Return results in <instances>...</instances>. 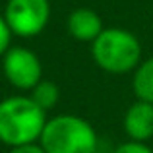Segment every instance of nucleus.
Wrapping results in <instances>:
<instances>
[{
	"mask_svg": "<svg viewBox=\"0 0 153 153\" xmlns=\"http://www.w3.org/2000/svg\"><path fill=\"white\" fill-rule=\"evenodd\" d=\"M47 126V111L31 97L14 95L0 101V142L10 147L35 143Z\"/></svg>",
	"mask_w": 153,
	"mask_h": 153,
	"instance_id": "f257e3e1",
	"label": "nucleus"
},
{
	"mask_svg": "<svg viewBox=\"0 0 153 153\" xmlns=\"http://www.w3.org/2000/svg\"><path fill=\"white\" fill-rule=\"evenodd\" d=\"M91 54L99 68L108 74H126L140 66L142 45L134 33L108 27L91 43Z\"/></svg>",
	"mask_w": 153,
	"mask_h": 153,
	"instance_id": "f03ea898",
	"label": "nucleus"
},
{
	"mask_svg": "<svg viewBox=\"0 0 153 153\" xmlns=\"http://www.w3.org/2000/svg\"><path fill=\"white\" fill-rule=\"evenodd\" d=\"M39 143L47 153H95L97 134L82 116L60 114L47 120Z\"/></svg>",
	"mask_w": 153,
	"mask_h": 153,
	"instance_id": "7ed1b4c3",
	"label": "nucleus"
},
{
	"mask_svg": "<svg viewBox=\"0 0 153 153\" xmlns=\"http://www.w3.org/2000/svg\"><path fill=\"white\" fill-rule=\"evenodd\" d=\"M4 19L18 37H35L51 19L49 0H8Z\"/></svg>",
	"mask_w": 153,
	"mask_h": 153,
	"instance_id": "20e7f679",
	"label": "nucleus"
},
{
	"mask_svg": "<svg viewBox=\"0 0 153 153\" xmlns=\"http://www.w3.org/2000/svg\"><path fill=\"white\" fill-rule=\"evenodd\" d=\"M2 70L6 79L18 89L31 91L43 79L41 60L25 47H10L2 56Z\"/></svg>",
	"mask_w": 153,
	"mask_h": 153,
	"instance_id": "39448f33",
	"label": "nucleus"
},
{
	"mask_svg": "<svg viewBox=\"0 0 153 153\" xmlns=\"http://www.w3.org/2000/svg\"><path fill=\"white\" fill-rule=\"evenodd\" d=\"M124 130L132 142L146 143L153 136V105L136 101L124 114Z\"/></svg>",
	"mask_w": 153,
	"mask_h": 153,
	"instance_id": "423d86ee",
	"label": "nucleus"
},
{
	"mask_svg": "<svg viewBox=\"0 0 153 153\" xmlns=\"http://www.w3.org/2000/svg\"><path fill=\"white\" fill-rule=\"evenodd\" d=\"M103 29L101 16L89 8H78L68 16V33L76 41L93 43L103 33Z\"/></svg>",
	"mask_w": 153,
	"mask_h": 153,
	"instance_id": "0eeeda50",
	"label": "nucleus"
},
{
	"mask_svg": "<svg viewBox=\"0 0 153 153\" xmlns=\"http://www.w3.org/2000/svg\"><path fill=\"white\" fill-rule=\"evenodd\" d=\"M132 87H134L138 101H146L153 105V56L140 62V66L134 70Z\"/></svg>",
	"mask_w": 153,
	"mask_h": 153,
	"instance_id": "6e6552de",
	"label": "nucleus"
},
{
	"mask_svg": "<svg viewBox=\"0 0 153 153\" xmlns=\"http://www.w3.org/2000/svg\"><path fill=\"white\" fill-rule=\"evenodd\" d=\"M31 99H33L43 111H51V108L56 107V103H58V99H60V89L51 79H41V82L31 89Z\"/></svg>",
	"mask_w": 153,
	"mask_h": 153,
	"instance_id": "1a4fd4ad",
	"label": "nucleus"
},
{
	"mask_svg": "<svg viewBox=\"0 0 153 153\" xmlns=\"http://www.w3.org/2000/svg\"><path fill=\"white\" fill-rule=\"evenodd\" d=\"M12 35H14V33H12V29L8 27L4 16H0V58H2V56L8 52V49H10Z\"/></svg>",
	"mask_w": 153,
	"mask_h": 153,
	"instance_id": "9d476101",
	"label": "nucleus"
},
{
	"mask_svg": "<svg viewBox=\"0 0 153 153\" xmlns=\"http://www.w3.org/2000/svg\"><path fill=\"white\" fill-rule=\"evenodd\" d=\"M112 153H153V151L142 142H128V143L118 146Z\"/></svg>",
	"mask_w": 153,
	"mask_h": 153,
	"instance_id": "9b49d317",
	"label": "nucleus"
},
{
	"mask_svg": "<svg viewBox=\"0 0 153 153\" xmlns=\"http://www.w3.org/2000/svg\"><path fill=\"white\" fill-rule=\"evenodd\" d=\"M8 153H47V151L41 147V143H27V146L12 147Z\"/></svg>",
	"mask_w": 153,
	"mask_h": 153,
	"instance_id": "f8f14e48",
	"label": "nucleus"
}]
</instances>
